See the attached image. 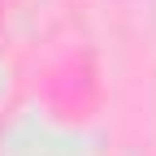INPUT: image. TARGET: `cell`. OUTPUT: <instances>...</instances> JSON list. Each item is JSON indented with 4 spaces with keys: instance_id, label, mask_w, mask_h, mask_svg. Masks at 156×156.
Segmentation results:
<instances>
[]
</instances>
